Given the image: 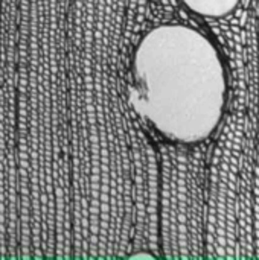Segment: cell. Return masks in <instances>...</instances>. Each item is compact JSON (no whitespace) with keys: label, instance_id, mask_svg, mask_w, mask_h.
I'll use <instances>...</instances> for the list:
<instances>
[{"label":"cell","instance_id":"6da1fadb","mask_svg":"<svg viewBox=\"0 0 259 260\" xmlns=\"http://www.w3.org/2000/svg\"><path fill=\"white\" fill-rule=\"evenodd\" d=\"M190 12L203 17L218 19L236 8L239 0H180Z\"/></svg>","mask_w":259,"mask_h":260}]
</instances>
